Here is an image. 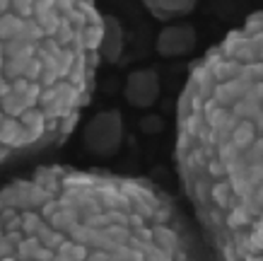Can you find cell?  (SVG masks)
Instances as JSON below:
<instances>
[{
    "label": "cell",
    "mask_w": 263,
    "mask_h": 261,
    "mask_svg": "<svg viewBox=\"0 0 263 261\" xmlns=\"http://www.w3.org/2000/svg\"><path fill=\"white\" fill-rule=\"evenodd\" d=\"M263 20L193 65L176 107V165L213 261H263Z\"/></svg>",
    "instance_id": "6da1fadb"
},
{
    "label": "cell",
    "mask_w": 263,
    "mask_h": 261,
    "mask_svg": "<svg viewBox=\"0 0 263 261\" xmlns=\"http://www.w3.org/2000/svg\"><path fill=\"white\" fill-rule=\"evenodd\" d=\"M0 261H213L147 179L46 167L0 186Z\"/></svg>",
    "instance_id": "7a4b0ae2"
},
{
    "label": "cell",
    "mask_w": 263,
    "mask_h": 261,
    "mask_svg": "<svg viewBox=\"0 0 263 261\" xmlns=\"http://www.w3.org/2000/svg\"><path fill=\"white\" fill-rule=\"evenodd\" d=\"M95 0H0V165L72 133L97 85Z\"/></svg>",
    "instance_id": "3957f363"
},
{
    "label": "cell",
    "mask_w": 263,
    "mask_h": 261,
    "mask_svg": "<svg viewBox=\"0 0 263 261\" xmlns=\"http://www.w3.org/2000/svg\"><path fill=\"white\" fill-rule=\"evenodd\" d=\"M123 141H126V121L116 109L95 114L82 128V148L92 158L109 160L119 155Z\"/></svg>",
    "instance_id": "277c9868"
},
{
    "label": "cell",
    "mask_w": 263,
    "mask_h": 261,
    "mask_svg": "<svg viewBox=\"0 0 263 261\" xmlns=\"http://www.w3.org/2000/svg\"><path fill=\"white\" fill-rule=\"evenodd\" d=\"M162 85H160V75L152 71V68H140L133 71L126 78V87H123V97L133 109H152L157 99H160Z\"/></svg>",
    "instance_id": "5b68a950"
},
{
    "label": "cell",
    "mask_w": 263,
    "mask_h": 261,
    "mask_svg": "<svg viewBox=\"0 0 263 261\" xmlns=\"http://www.w3.org/2000/svg\"><path fill=\"white\" fill-rule=\"evenodd\" d=\"M198 46V32L196 27L189 22H174L167 24L157 39H155V51L162 58H179V56H189Z\"/></svg>",
    "instance_id": "8992f818"
},
{
    "label": "cell",
    "mask_w": 263,
    "mask_h": 261,
    "mask_svg": "<svg viewBox=\"0 0 263 261\" xmlns=\"http://www.w3.org/2000/svg\"><path fill=\"white\" fill-rule=\"evenodd\" d=\"M126 48V34H123V24L119 17L102 15V32L97 41V54L102 63H119Z\"/></svg>",
    "instance_id": "52a82bcc"
},
{
    "label": "cell",
    "mask_w": 263,
    "mask_h": 261,
    "mask_svg": "<svg viewBox=\"0 0 263 261\" xmlns=\"http://www.w3.org/2000/svg\"><path fill=\"white\" fill-rule=\"evenodd\" d=\"M143 5L147 8L152 17H157L162 22L169 20H179V17L191 15L198 8V0H143Z\"/></svg>",
    "instance_id": "ba28073f"
}]
</instances>
